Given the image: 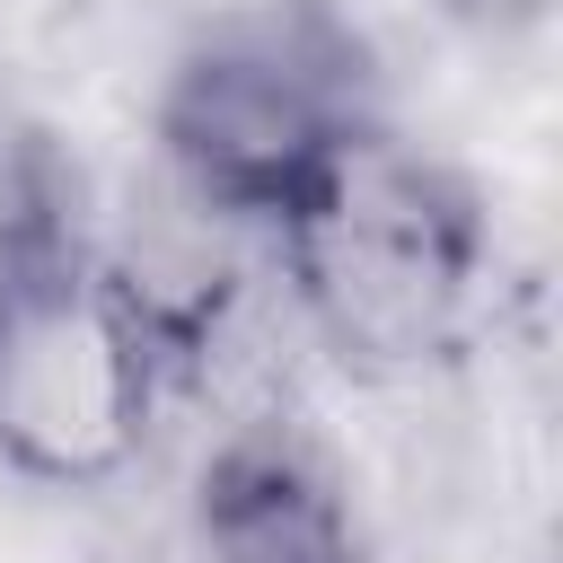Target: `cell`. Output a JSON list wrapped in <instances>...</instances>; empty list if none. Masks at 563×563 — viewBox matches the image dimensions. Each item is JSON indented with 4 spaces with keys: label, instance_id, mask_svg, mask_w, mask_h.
<instances>
[{
    "label": "cell",
    "instance_id": "cell-4",
    "mask_svg": "<svg viewBox=\"0 0 563 563\" xmlns=\"http://www.w3.org/2000/svg\"><path fill=\"white\" fill-rule=\"evenodd\" d=\"M194 545L202 563H361V519L334 457L290 413H255L194 475Z\"/></svg>",
    "mask_w": 563,
    "mask_h": 563
},
{
    "label": "cell",
    "instance_id": "cell-1",
    "mask_svg": "<svg viewBox=\"0 0 563 563\" xmlns=\"http://www.w3.org/2000/svg\"><path fill=\"white\" fill-rule=\"evenodd\" d=\"M150 132L194 211L282 238L387 132L369 35L325 0H238L176 44Z\"/></svg>",
    "mask_w": 563,
    "mask_h": 563
},
{
    "label": "cell",
    "instance_id": "cell-6",
    "mask_svg": "<svg viewBox=\"0 0 563 563\" xmlns=\"http://www.w3.org/2000/svg\"><path fill=\"white\" fill-rule=\"evenodd\" d=\"M440 18H457V26H537L554 0H431Z\"/></svg>",
    "mask_w": 563,
    "mask_h": 563
},
{
    "label": "cell",
    "instance_id": "cell-3",
    "mask_svg": "<svg viewBox=\"0 0 563 563\" xmlns=\"http://www.w3.org/2000/svg\"><path fill=\"white\" fill-rule=\"evenodd\" d=\"M176 308L114 255H88L0 343V466L44 493L114 484L176 387Z\"/></svg>",
    "mask_w": 563,
    "mask_h": 563
},
{
    "label": "cell",
    "instance_id": "cell-5",
    "mask_svg": "<svg viewBox=\"0 0 563 563\" xmlns=\"http://www.w3.org/2000/svg\"><path fill=\"white\" fill-rule=\"evenodd\" d=\"M88 255H97L88 246V185H79L70 150L18 97H0V343Z\"/></svg>",
    "mask_w": 563,
    "mask_h": 563
},
{
    "label": "cell",
    "instance_id": "cell-2",
    "mask_svg": "<svg viewBox=\"0 0 563 563\" xmlns=\"http://www.w3.org/2000/svg\"><path fill=\"white\" fill-rule=\"evenodd\" d=\"M308 334L361 378H413L457 352L493 273L484 194L422 141L369 132L343 176L273 238Z\"/></svg>",
    "mask_w": 563,
    "mask_h": 563
}]
</instances>
